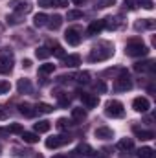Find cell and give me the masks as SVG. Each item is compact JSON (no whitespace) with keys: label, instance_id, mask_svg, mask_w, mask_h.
Returning a JSON list of instances; mask_svg holds the SVG:
<instances>
[{"label":"cell","instance_id":"8992f818","mask_svg":"<svg viewBox=\"0 0 156 158\" xmlns=\"http://www.w3.org/2000/svg\"><path fill=\"white\" fill-rule=\"evenodd\" d=\"M72 142V136L70 134H57V136H50L46 138V147L48 149H57L61 145H66Z\"/></svg>","mask_w":156,"mask_h":158},{"label":"cell","instance_id":"7dc6e473","mask_svg":"<svg viewBox=\"0 0 156 158\" xmlns=\"http://www.w3.org/2000/svg\"><path fill=\"white\" fill-rule=\"evenodd\" d=\"M72 2H74L76 6H83V4H84V2H88V0H72Z\"/></svg>","mask_w":156,"mask_h":158},{"label":"cell","instance_id":"d6986e66","mask_svg":"<svg viewBox=\"0 0 156 158\" xmlns=\"http://www.w3.org/2000/svg\"><path fill=\"white\" fill-rule=\"evenodd\" d=\"M101 30H103V20H92L88 30H86V33L88 35H99Z\"/></svg>","mask_w":156,"mask_h":158},{"label":"cell","instance_id":"836d02e7","mask_svg":"<svg viewBox=\"0 0 156 158\" xmlns=\"http://www.w3.org/2000/svg\"><path fill=\"white\" fill-rule=\"evenodd\" d=\"M53 70H55V64H50V63L40 64V66H39V74H40V76H48V74H51Z\"/></svg>","mask_w":156,"mask_h":158},{"label":"cell","instance_id":"f1b7e54d","mask_svg":"<svg viewBox=\"0 0 156 158\" xmlns=\"http://www.w3.org/2000/svg\"><path fill=\"white\" fill-rule=\"evenodd\" d=\"M72 118H74V121H83V119L86 118V110H84V109H81V107L72 109Z\"/></svg>","mask_w":156,"mask_h":158},{"label":"cell","instance_id":"f907efd6","mask_svg":"<svg viewBox=\"0 0 156 158\" xmlns=\"http://www.w3.org/2000/svg\"><path fill=\"white\" fill-rule=\"evenodd\" d=\"M0 153H2V147H0Z\"/></svg>","mask_w":156,"mask_h":158},{"label":"cell","instance_id":"8fae6325","mask_svg":"<svg viewBox=\"0 0 156 158\" xmlns=\"http://www.w3.org/2000/svg\"><path fill=\"white\" fill-rule=\"evenodd\" d=\"M92 155V147L88 145V143H79L77 147L72 151V155H70V158H86Z\"/></svg>","mask_w":156,"mask_h":158},{"label":"cell","instance_id":"1f68e13d","mask_svg":"<svg viewBox=\"0 0 156 158\" xmlns=\"http://www.w3.org/2000/svg\"><path fill=\"white\" fill-rule=\"evenodd\" d=\"M22 140L26 143H37L39 142V136L35 132H22Z\"/></svg>","mask_w":156,"mask_h":158},{"label":"cell","instance_id":"2e32d148","mask_svg":"<svg viewBox=\"0 0 156 158\" xmlns=\"http://www.w3.org/2000/svg\"><path fill=\"white\" fill-rule=\"evenodd\" d=\"M40 7H66L68 0H39Z\"/></svg>","mask_w":156,"mask_h":158},{"label":"cell","instance_id":"cb8c5ba5","mask_svg":"<svg viewBox=\"0 0 156 158\" xmlns=\"http://www.w3.org/2000/svg\"><path fill=\"white\" fill-rule=\"evenodd\" d=\"M68 79H74V81H77V83H88L90 81V74L88 72H77V74H74V76H66Z\"/></svg>","mask_w":156,"mask_h":158},{"label":"cell","instance_id":"7402d4cb","mask_svg":"<svg viewBox=\"0 0 156 158\" xmlns=\"http://www.w3.org/2000/svg\"><path fill=\"white\" fill-rule=\"evenodd\" d=\"M134 134L140 138V140H153L154 138V132L153 131H143L140 127H134Z\"/></svg>","mask_w":156,"mask_h":158},{"label":"cell","instance_id":"4316f807","mask_svg":"<svg viewBox=\"0 0 156 158\" xmlns=\"http://www.w3.org/2000/svg\"><path fill=\"white\" fill-rule=\"evenodd\" d=\"M33 24H35L37 28L46 26V24H48V15H46V13H37V15L33 17Z\"/></svg>","mask_w":156,"mask_h":158},{"label":"cell","instance_id":"83f0119b","mask_svg":"<svg viewBox=\"0 0 156 158\" xmlns=\"http://www.w3.org/2000/svg\"><path fill=\"white\" fill-rule=\"evenodd\" d=\"M136 155H138V158H153L154 156V149L153 147H140Z\"/></svg>","mask_w":156,"mask_h":158},{"label":"cell","instance_id":"30bf717a","mask_svg":"<svg viewBox=\"0 0 156 158\" xmlns=\"http://www.w3.org/2000/svg\"><path fill=\"white\" fill-rule=\"evenodd\" d=\"M77 94H79V99L84 103L86 109H94V107H97L99 98H97L96 94H88V92H77Z\"/></svg>","mask_w":156,"mask_h":158},{"label":"cell","instance_id":"f6af8a7d","mask_svg":"<svg viewBox=\"0 0 156 158\" xmlns=\"http://www.w3.org/2000/svg\"><path fill=\"white\" fill-rule=\"evenodd\" d=\"M7 116H9V114H7V109H4V107H0V119H6Z\"/></svg>","mask_w":156,"mask_h":158},{"label":"cell","instance_id":"c3c4849f","mask_svg":"<svg viewBox=\"0 0 156 158\" xmlns=\"http://www.w3.org/2000/svg\"><path fill=\"white\" fill-rule=\"evenodd\" d=\"M53 158H68V156H64V155H55Z\"/></svg>","mask_w":156,"mask_h":158},{"label":"cell","instance_id":"6da1fadb","mask_svg":"<svg viewBox=\"0 0 156 158\" xmlns=\"http://www.w3.org/2000/svg\"><path fill=\"white\" fill-rule=\"evenodd\" d=\"M114 55V44L109 42V40H99L92 50H90V55H88V61L90 63H101V61H107Z\"/></svg>","mask_w":156,"mask_h":158},{"label":"cell","instance_id":"3957f363","mask_svg":"<svg viewBox=\"0 0 156 158\" xmlns=\"http://www.w3.org/2000/svg\"><path fill=\"white\" fill-rule=\"evenodd\" d=\"M15 64V53L11 48H0V72L2 74H9L13 70Z\"/></svg>","mask_w":156,"mask_h":158},{"label":"cell","instance_id":"ee69618b","mask_svg":"<svg viewBox=\"0 0 156 158\" xmlns=\"http://www.w3.org/2000/svg\"><path fill=\"white\" fill-rule=\"evenodd\" d=\"M9 129L7 127H0V138H9Z\"/></svg>","mask_w":156,"mask_h":158},{"label":"cell","instance_id":"e0dca14e","mask_svg":"<svg viewBox=\"0 0 156 158\" xmlns=\"http://www.w3.org/2000/svg\"><path fill=\"white\" fill-rule=\"evenodd\" d=\"M94 134H96V138H99V140H110V138L114 136V131L109 129V127H97Z\"/></svg>","mask_w":156,"mask_h":158},{"label":"cell","instance_id":"8d00e7d4","mask_svg":"<svg viewBox=\"0 0 156 158\" xmlns=\"http://www.w3.org/2000/svg\"><path fill=\"white\" fill-rule=\"evenodd\" d=\"M109 6H116V0H96L97 9H103V7H109Z\"/></svg>","mask_w":156,"mask_h":158},{"label":"cell","instance_id":"44dd1931","mask_svg":"<svg viewBox=\"0 0 156 158\" xmlns=\"http://www.w3.org/2000/svg\"><path fill=\"white\" fill-rule=\"evenodd\" d=\"M132 147H134L132 138H123V140H119V142H117V149H119V151H123V153L132 151Z\"/></svg>","mask_w":156,"mask_h":158},{"label":"cell","instance_id":"f546056e","mask_svg":"<svg viewBox=\"0 0 156 158\" xmlns=\"http://www.w3.org/2000/svg\"><path fill=\"white\" fill-rule=\"evenodd\" d=\"M35 55H37V59H48L51 55V52H50L48 46H40V48L35 50Z\"/></svg>","mask_w":156,"mask_h":158},{"label":"cell","instance_id":"ac0fdd59","mask_svg":"<svg viewBox=\"0 0 156 158\" xmlns=\"http://www.w3.org/2000/svg\"><path fill=\"white\" fill-rule=\"evenodd\" d=\"M63 64H64L66 68H76V66H79V64H81V55L74 53V55L63 57Z\"/></svg>","mask_w":156,"mask_h":158},{"label":"cell","instance_id":"7a4b0ae2","mask_svg":"<svg viewBox=\"0 0 156 158\" xmlns=\"http://www.w3.org/2000/svg\"><path fill=\"white\" fill-rule=\"evenodd\" d=\"M125 53L130 57H143L149 53V48L143 44L142 39H130L125 44Z\"/></svg>","mask_w":156,"mask_h":158},{"label":"cell","instance_id":"e575fe53","mask_svg":"<svg viewBox=\"0 0 156 158\" xmlns=\"http://www.w3.org/2000/svg\"><path fill=\"white\" fill-rule=\"evenodd\" d=\"M50 46H51V50H50V52H51L55 57H61V59L64 57V50H63V46H59V44H55V42H53V44L50 42Z\"/></svg>","mask_w":156,"mask_h":158},{"label":"cell","instance_id":"484cf974","mask_svg":"<svg viewBox=\"0 0 156 158\" xmlns=\"http://www.w3.org/2000/svg\"><path fill=\"white\" fill-rule=\"evenodd\" d=\"M50 127H51V123L48 119H40V121L35 123V132H48Z\"/></svg>","mask_w":156,"mask_h":158},{"label":"cell","instance_id":"9c48e42d","mask_svg":"<svg viewBox=\"0 0 156 158\" xmlns=\"http://www.w3.org/2000/svg\"><path fill=\"white\" fill-rule=\"evenodd\" d=\"M123 17L121 15H114V17H105L103 19V28H107V30H110V31H114L117 28H121L123 26Z\"/></svg>","mask_w":156,"mask_h":158},{"label":"cell","instance_id":"9a60e30c","mask_svg":"<svg viewBox=\"0 0 156 158\" xmlns=\"http://www.w3.org/2000/svg\"><path fill=\"white\" fill-rule=\"evenodd\" d=\"M17 90H18V94H31L33 92V85H31L30 79H18Z\"/></svg>","mask_w":156,"mask_h":158},{"label":"cell","instance_id":"ffe728a7","mask_svg":"<svg viewBox=\"0 0 156 158\" xmlns=\"http://www.w3.org/2000/svg\"><path fill=\"white\" fill-rule=\"evenodd\" d=\"M61 24H63V17L61 15H53V17H48V28L50 30H59L61 28Z\"/></svg>","mask_w":156,"mask_h":158},{"label":"cell","instance_id":"74e56055","mask_svg":"<svg viewBox=\"0 0 156 158\" xmlns=\"http://www.w3.org/2000/svg\"><path fill=\"white\" fill-rule=\"evenodd\" d=\"M55 125H57V129H59V131H66V129H68V127H70L72 123H70V121H68L66 118H59Z\"/></svg>","mask_w":156,"mask_h":158},{"label":"cell","instance_id":"ab89813d","mask_svg":"<svg viewBox=\"0 0 156 158\" xmlns=\"http://www.w3.org/2000/svg\"><path fill=\"white\" fill-rule=\"evenodd\" d=\"M7 129H9V132H13V134H22V132H24V131H22V125H20V123H11V125H9Z\"/></svg>","mask_w":156,"mask_h":158},{"label":"cell","instance_id":"bcb514c9","mask_svg":"<svg viewBox=\"0 0 156 158\" xmlns=\"http://www.w3.org/2000/svg\"><path fill=\"white\" fill-rule=\"evenodd\" d=\"M22 66H24V68H31V61H30V59H24V61H22Z\"/></svg>","mask_w":156,"mask_h":158},{"label":"cell","instance_id":"f35d334b","mask_svg":"<svg viewBox=\"0 0 156 158\" xmlns=\"http://www.w3.org/2000/svg\"><path fill=\"white\" fill-rule=\"evenodd\" d=\"M66 19H68V20H77V19H83V11H79V9H72V11H68Z\"/></svg>","mask_w":156,"mask_h":158},{"label":"cell","instance_id":"d590c367","mask_svg":"<svg viewBox=\"0 0 156 158\" xmlns=\"http://www.w3.org/2000/svg\"><path fill=\"white\" fill-rule=\"evenodd\" d=\"M55 96H57V99H59V105H61V107H68V105H70V98H68V96H64V92H57Z\"/></svg>","mask_w":156,"mask_h":158},{"label":"cell","instance_id":"ba28073f","mask_svg":"<svg viewBox=\"0 0 156 158\" xmlns=\"http://www.w3.org/2000/svg\"><path fill=\"white\" fill-rule=\"evenodd\" d=\"M64 39H66V42H68L70 46H77L79 42H81V39H83V30H81L79 26L68 28L66 33H64Z\"/></svg>","mask_w":156,"mask_h":158},{"label":"cell","instance_id":"52a82bcc","mask_svg":"<svg viewBox=\"0 0 156 158\" xmlns=\"http://www.w3.org/2000/svg\"><path fill=\"white\" fill-rule=\"evenodd\" d=\"M7 6H9L15 13H18V15H26V13H30V11L33 9V4H31L30 0H11Z\"/></svg>","mask_w":156,"mask_h":158},{"label":"cell","instance_id":"7c38bea8","mask_svg":"<svg viewBox=\"0 0 156 158\" xmlns=\"http://www.w3.org/2000/svg\"><path fill=\"white\" fill-rule=\"evenodd\" d=\"M132 109L136 110V112H147L149 109H151V103H149V99L147 98H134L132 99Z\"/></svg>","mask_w":156,"mask_h":158},{"label":"cell","instance_id":"5b68a950","mask_svg":"<svg viewBox=\"0 0 156 158\" xmlns=\"http://www.w3.org/2000/svg\"><path fill=\"white\" fill-rule=\"evenodd\" d=\"M130 88H132L130 76L127 74V70H123V68H121L119 76L114 79V90H116V92H127V90H130Z\"/></svg>","mask_w":156,"mask_h":158},{"label":"cell","instance_id":"4fadbf2b","mask_svg":"<svg viewBox=\"0 0 156 158\" xmlns=\"http://www.w3.org/2000/svg\"><path fill=\"white\" fill-rule=\"evenodd\" d=\"M136 31H145V30H154V20L153 19H140L134 22Z\"/></svg>","mask_w":156,"mask_h":158},{"label":"cell","instance_id":"d4e9b609","mask_svg":"<svg viewBox=\"0 0 156 158\" xmlns=\"http://www.w3.org/2000/svg\"><path fill=\"white\" fill-rule=\"evenodd\" d=\"M22 20H24V15H18V13H15V15H7V19H6V22H7L9 26H18Z\"/></svg>","mask_w":156,"mask_h":158},{"label":"cell","instance_id":"7bdbcfd3","mask_svg":"<svg viewBox=\"0 0 156 158\" xmlns=\"http://www.w3.org/2000/svg\"><path fill=\"white\" fill-rule=\"evenodd\" d=\"M140 7H145V9H153V7H154V4H153V0H140Z\"/></svg>","mask_w":156,"mask_h":158},{"label":"cell","instance_id":"603a6c76","mask_svg":"<svg viewBox=\"0 0 156 158\" xmlns=\"http://www.w3.org/2000/svg\"><path fill=\"white\" fill-rule=\"evenodd\" d=\"M18 112L24 114L26 118H31V116L35 114V110H33V107H31L30 103H20V105H18Z\"/></svg>","mask_w":156,"mask_h":158},{"label":"cell","instance_id":"b9f144b4","mask_svg":"<svg viewBox=\"0 0 156 158\" xmlns=\"http://www.w3.org/2000/svg\"><path fill=\"white\" fill-rule=\"evenodd\" d=\"M11 90V85L7 83V81H0V94H6V92H9Z\"/></svg>","mask_w":156,"mask_h":158},{"label":"cell","instance_id":"60d3db41","mask_svg":"<svg viewBox=\"0 0 156 158\" xmlns=\"http://www.w3.org/2000/svg\"><path fill=\"white\" fill-rule=\"evenodd\" d=\"M94 88H96V92H99V94H103V92H107V85H105L103 81H97V83L94 85Z\"/></svg>","mask_w":156,"mask_h":158},{"label":"cell","instance_id":"277c9868","mask_svg":"<svg viewBox=\"0 0 156 158\" xmlns=\"http://www.w3.org/2000/svg\"><path fill=\"white\" fill-rule=\"evenodd\" d=\"M105 114L109 118H123L125 116V109H123V103L117 101V99H109L105 103Z\"/></svg>","mask_w":156,"mask_h":158},{"label":"cell","instance_id":"5bb4252c","mask_svg":"<svg viewBox=\"0 0 156 158\" xmlns=\"http://www.w3.org/2000/svg\"><path fill=\"white\" fill-rule=\"evenodd\" d=\"M156 63L153 59H149V61H140V63H134V70L136 72H154V66Z\"/></svg>","mask_w":156,"mask_h":158},{"label":"cell","instance_id":"4dcf8cb0","mask_svg":"<svg viewBox=\"0 0 156 158\" xmlns=\"http://www.w3.org/2000/svg\"><path fill=\"white\" fill-rule=\"evenodd\" d=\"M51 110H53V107L48 103H37L35 105V112H39V114H50Z\"/></svg>","mask_w":156,"mask_h":158},{"label":"cell","instance_id":"d6a6232c","mask_svg":"<svg viewBox=\"0 0 156 158\" xmlns=\"http://www.w3.org/2000/svg\"><path fill=\"white\" fill-rule=\"evenodd\" d=\"M123 7L127 11H134L140 7V0H123Z\"/></svg>","mask_w":156,"mask_h":158},{"label":"cell","instance_id":"681fc988","mask_svg":"<svg viewBox=\"0 0 156 158\" xmlns=\"http://www.w3.org/2000/svg\"><path fill=\"white\" fill-rule=\"evenodd\" d=\"M33 158H44L42 155H33Z\"/></svg>","mask_w":156,"mask_h":158}]
</instances>
